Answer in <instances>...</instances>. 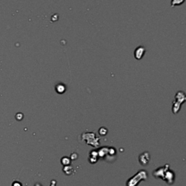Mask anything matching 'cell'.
<instances>
[{
	"instance_id": "obj_1",
	"label": "cell",
	"mask_w": 186,
	"mask_h": 186,
	"mask_svg": "<svg viewBox=\"0 0 186 186\" xmlns=\"http://www.w3.org/2000/svg\"><path fill=\"white\" fill-rule=\"evenodd\" d=\"M147 179L148 172L145 170H140L127 180V186H138L140 182L146 180Z\"/></svg>"
},
{
	"instance_id": "obj_2",
	"label": "cell",
	"mask_w": 186,
	"mask_h": 186,
	"mask_svg": "<svg viewBox=\"0 0 186 186\" xmlns=\"http://www.w3.org/2000/svg\"><path fill=\"white\" fill-rule=\"evenodd\" d=\"M174 179H175V174H174V172L169 169H167L164 174L163 180L166 181L169 185H172L174 182Z\"/></svg>"
},
{
	"instance_id": "obj_3",
	"label": "cell",
	"mask_w": 186,
	"mask_h": 186,
	"mask_svg": "<svg viewBox=\"0 0 186 186\" xmlns=\"http://www.w3.org/2000/svg\"><path fill=\"white\" fill-rule=\"evenodd\" d=\"M169 164H166L162 167L158 168V169H156L155 171L153 172V176L155 177V178H161V180H163V177H164L165 172L167 169H169Z\"/></svg>"
},
{
	"instance_id": "obj_4",
	"label": "cell",
	"mask_w": 186,
	"mask_h": 186,
	"mask_svg": "<svg viewBox=\"0 0 186 186\" xmlns=\"http://www.w3.org/2000/svg\"><path fill=\"white\" fill-rule=\"evenodd\" d=\"M145 52H146V50H145V48H144V47H143V46L138 47L134 52V58H135V59H137V60L142 59V58H143V56H144V55H145Z\"/></svg>"
},
{
	"instance_id": "obj_5",
	"label": "cell",
	"mask_w": 186,
	"mask_h": 186,
	"mask_svg": "<svg viewBox=\"0 0 186 186\" xmlns=\"http://www.w3.org/2000/svg\"><path fill=\"white\" fill-rule=\"evenodd\" d=\"M150 159H151V157H150V153L148 152H144L139 156V161H140V164L143 166H146L150 161Z\"/></svg>"
},
{
	"instance_id": "obj_6",
	"label": "cell",
	"mask_w": 186,
	"mask_h": 186,
	"mask_svg": "<svg viewBox=\"0 0 186 186\" xmlns=\"http://www.w3.org/2000/svg\"><path fill=\"white\" fill-rule=\"evenodd\" d=\"M174 100L176 102L179 103L182 105L183 103H184L186 100V96L184 92L183 91H179L176 93L175 96H174Z\"/></svg>"
},
{
	"instance_id": "obj_7",
	"label": "cell",
	"mask_w": 186,
	"mask_h": 186,
	"mask_svg": "<svg viewBox=\"0 0 186 186\" xmlns=\"http://www.w3.org/2000/svg\"><path fill=\"white\" fill-rule=\"evenodd\" d=\"M66 90V87L63 84H58L55 86V91L58 94L64 93Z\"/></svg>"
},
{
	"instance_id": "obj_8",
	"label": "cell",
	"mask_w": 186,
	"mask_h": 186,
	"mask_svg": "<svg viewBox=\"0 0 186 186\" xmlns=\"http://www.w3.org/2000/svg\"><path fill=\"white\" fill-rule=\"evenodd\" d=\"M181 106H182V105L179 103L178 102H176L175 100L173 101V103H172V112H173V113H178V112L180 111Z\"/></svg>"
},
{
	"instance_id": "obj_9",
	"label": "cell",
	"mask_w": 186,
	"mask_h": 186,
	"mask_svg": "<svg viewBox=\"0 0 186 186\" xmlns=\"http://www.w3.org/2000/svg\"><path fill=\"white\" fill-rule=\"evenodd\" d=\"M108 148L107 147H103L100 148L99 151H98V157H104L108 153Z\"/></svg>"
},
{
	"instance_id": "obj_10",
	"label": "cell",
	"mask_w": 186,
	"mask_h": 186,
	"mask_svg": "<svg viewBox=\"0 0 186 186\" xmlns=\"http://www.w3.org/2000/svg\"><path fill=\"white\" fill-rule=\"evenodd\" d=\"M63 171V172L66 174V175H71V174H72V173L73 172V167L70 165L65 166Z\"/></svg>"
},
{
	"instance_id": "obj_11",
	"label": "cell",
	"mask_w": 186,
	"mask_h": 186,
	"mask_svg": "<svg viewBox=\"0 0 186 186\" xmlns=\"http://www.w3.org/2000/svg\"><path fill=\"white\" fill-rule=\"evenodd\" d=\"M60 162L64 166H68L71 164V158L68 157V156H64V157H63L61 158V160H60Z\"/></svg>"
},
{
	"instance_id": "obj_12",
	"label": "cell",
	"mask_w": 186,
	"mask_h": 186,
	"mask_svg": "<svg viewBox=\"0 0 186 186\" xmlns=\"http://www.w3.org/2000/svg\"><path fill=\"white\" fill-rule=\"evenodd\" d=\"M185 0H172L171 1V6L173 8V7H176V6H179L180 4H183Z\"/></svg>"
},
{
	"instance_id": "obj_13",
	"label": "cell",
	"mask_w": 186,
	"mask_h": 186,
	"mask_svg": "<svg viewBox=\"0 0 186 186\" xmlns=\"http://www.w3.org/2000/svg\"><path fill=\"white\" fill-rule=\"evenodd\" d=\"M98 133H99L100 135L102 136L106 135L108 133V129L106 128V127H101V128L99 129V131H98Z\"/></svg>"
},
{
	"instance_id": "obj_14",
	"label": "cell",
	"mask_w": 186,
	"mask_h": 186,
	"mask_svg": "<svg viewBox=\"0 0 186 186\" xmlns=\"http://www.w3.org/2000/svg\"><path fill=\"white\" fill-rule=\"evenodd\" d=\"M108 153H109L111 156H114V155H116V151L113 148H108Z\"/></svg>"
},
{
	"instance_id": "obj_15",
	"label": "cell",
	"mask_w": 186,
	"mask_h": 186,
	"mask_svg": "<svg viewBox=\"0 0 186 186\" xmlns=\"http://www.w3.org/2000/svg\"><path fill=\"white\" fill-rule=\"evenodd\" d=\"M98 158H96V157H92V156H89V161L91 163H95L98 161Z\"/></svg>"
},
{
	"instance_id": "obj_16",
	"label": "cell",
	"mask_w": 186,
	"mask_h": 186,
	"mask_svg": "<svg viewBox=\"0 0 186 186\" xmlns=\"http://www.w3.org/2000/svg\"><path fill=\"white\" fill-rule=\"evenodd\" d=\"M77 158H78V155H77V153H73L71 155V157H70L71 160H76V159H77Z\"/></svg>"
},
{
	"instance_id": "obj_17",
	"label": "cell",
	"mask_w": 186,
	"mask_h": 186,
	"mask_svg": "<svg viewBox=\"0 0 186 186\" xmlns=\"http://www.w3.org/2000/svg\"><path fill=\"white\" fill-rule=\"evenodd\" d=\"M12 186H23V185H22V183L21 182H19V181L15 180V181H14V182L13 183Z\"/></svg>"
},
{
	"instance_id": "obj_18",
	"label": "cell",
	"mask_w": 186,
	"mask_h": 186,
	"mask_svg": "<svg viewBox=\"0 0 186 186\" xmlns=\"http://www.w3.org/2000/svg\"><path fill=\"white\" fill-rule=\"evenodd\" d=\"M56 184H57V181L55 180H53L51 181V183H50V186H56Z\"/></svg>"
},
{
	"instance_id": "obj_19",
	"label": "cell",
	"mask_w": 186,
	"mask_h": 186,
	"mask_svg": "<svg viewBox=\"0 0 186 186\" xmlns=\"http://www.w3.org/2000/svg\"><path fill=\"white\" fill-rule=\"evenodd\" d=\"M33 186H42V185L40 184V183H37Z\"/></svg>"
}]
</instances>
